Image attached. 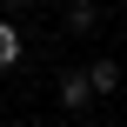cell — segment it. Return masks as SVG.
<instances>
[{
  "label": "cell",
  "instance_id": "5",
  "mask_svg": "<svg viewBox=\"0 0 127 127\" xmlns=\"http://www.w3.org/2000/svg\"><path fill=\"white\" fill-rule=\"evenodd\" d=\"M20 7H33V0H7V13H20Z\"/></svg>",
  "mask_w": 127,
  "mask_h": 127
},
{
  "label": "cell",
  "instance_id": "6",
  "mask_svg": "<svg viewBox=\"0 0 127 127\" xmlns=\"http://www.w3.org/2000/svg\"><path fill=\"white\" fill-rule=\"evenodd\" d=\"M94 127H127V121H94Z\"/></svg>",
  "mask_w": 127,
  "mask_h": 127
},
{
  "label": "cell",
  "instance_id": "2",
  "mask_svg": "<svg viewBox=\"0 0 127 127\" xmlns=\"http://www.w3.org/2000/svg\"><path fill=\"white\" fill-rule=\"evenodd\" d=\"M100 20H107V13H100L94 0H67V7H60V27H67L74 40H94V33H100Z\"/></svg>",
  "mask_w": 127,
  "mask_h": 127
},
{
  "label": "cell",
  "instance_id": "1",
  "mask_svg": "<svg viewBox=\"0 0 127 127\" xmlns=\"http://www.w3.org/2000/svg\"><path fill=\"white\" fill-rule=\"evenodd\" d=\"M54 87H60V107H67V114H94V100H100L94 80H87V60H80V67H60Z\"/></svg>",
  "mask_w": 127,
  "mask_h": 127
},
{
  "label": "cell",
  "instance_id": "7",
  "mask_svg": "<svg viewBox=\"0 0 127 127\" xmlns=\"http://www.w3.org/2000/svg\"><path fill=\"white\" fill-rule=\"evenodd\" d=\"M0 121H7V100H0Z\"/></svg>",
  "mask_w": 127,
  "mask_h": 127
},
{
  "label": "cell",
  "instance_id": "4",
  "mask_svg": "<svg viewBox=\"0 0 127 127\" xmlns=\"http://www.w3.org/2000/svg\"><path fill=\"white\" fill-rule=\"evenodd\" d=\"M87 80H94L100 100H114V94H121V60H87Z\"/></svg>",
  "mask_w": 127,
  "mask_h": 127
},
{
  "label": "cell",
  "instance_id": "3",
  "mask_svg": "<svg viewBox=\"0 0 127 127\" xmlns=\"http://www.w3.org/2000/svg\"><path fill=\"white\" fill-rule=\"evenodd\" d=\"M20 54H27V40H20L13 13H0V74H13V67H20Z\"/></svg>",
  "mask_w": 127,
  "mask_h": 127
}]
</instances>
